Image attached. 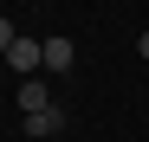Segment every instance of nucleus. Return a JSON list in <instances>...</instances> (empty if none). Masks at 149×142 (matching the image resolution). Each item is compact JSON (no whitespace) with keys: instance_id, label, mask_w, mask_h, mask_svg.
<instances>
[{"instance_id":"1","label":"nucleus","mask_w":149,"mask_h":142,"mask_svg":"<svg viewBox=\"0 0 149 142\" xmlns=\"http://www.w3.org/2000/svg\"><path fill=\"white\" fill-rule=\"evenodd\" d=\"M7 65L19 71V78H33V71L45 65V39H26V32H19V39L7 45Z\"/></svg>"},{"instance_id":"4","label":"nucleus","mask_w":149,"mask_h":142,"mask_svg":"<svg viewBox=\"0 0 149 142\" xmlns=\"http://www.w3.org/2000/svg\"><path fill=\"white\" fill-rule=\"evenodd\" d=\"M39 103H52V90H45L39 78H26V84H19V110H39Z\"/></svg>"},{"instance_id":"6","label":"nucleus","mask_w":149,"mask_h":142,"mask_svg":"<svg viewBox=\"0 0 149 142\" xmlns=\"http://www.w3.org/2000/svg\"><path fill=\"white\" fill-rule=\"evenodd\" d=\"M136 58H149V32H143V39H136Z\"/></svg>"},{"instance_id":"3","label":"nucleus","mask_w":149,"mask_h":142,"mask_svg":"<svg viewBox=\"0 0 149 142\" xmlns=\"http://www.w3.org/2000/svg\"><path fill=\"white\" fill-rule=\"evenodd\" d=\"M71 65H78V45H71L65 32H52L45 39V71H71Z\"/></svg>"},{"instance_id":"2","label":"nucleus","mask_w":149,"mask_h":142,"mask_svg":"<svg viewBox=\"0 0 149 142\" xmlns=\"http://www.w3.org/2000/svg\"><path fill=\"white\" fill-rule=\"evenodd\" d=\"M58 129H65V110H58V103L26 110V136H58Z\"/></svg>"},{"instance_id":"5","label":"nucleus","mask_w":149,"mask_h":142,"mask_svg":"<svg viewBox=\"0 0 149 142\" xmlns=\"http://www.w3.org/2000/svg\"><path fill=\"white\" fill-rule=\"evenodd\" d=\"M19 32H13V19H0V58H7V45H13Z\"/></svg>"}]
</instances>
